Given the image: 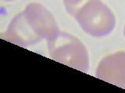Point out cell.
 <instances>
[{
	"instance_id": "cell-4",
	"label": "cell",
	"mask_w": 125,
	"mask_h": 93,
	"mask_svg": "<svg viewBox=\"0 0 125 93\" xmlns=\"http://www.w3.org/2000/svg\"><path fill=\"white\" fill-rule=\"evenodd\" d=\"M96 77L125 88V52L120 51L105 57L98 65Z\"/></svg>"
},
{
	"instance_id": "cell-2",
	"label": "cell",
	"mask_w": 125,
	"mask_h": 93,
	"mask_svg": "<svg viewBox=\"0 0 125 93\" xmlns=\"http://www.w3.org/2000/svg\"><path fill=\"white\" fill-rule=\"evenodd\" d=\"M70 15L85 33L95 37L110 33L116 24L113 12L101 0H85Z\"/></svg>"
},
{
	"instance_id": "cell-5",
	"label": "cell",
	"mask_w": 125,
	"mask_h": 93,
	"mask_svg": "<svg viewBox=\"0 0 125 93\" xmlns=\"http://www.w3.org/2000/svg\"><path fill=\"white\" fill-rule=\"evenodd\" d=\"M4 1H13V0H4Z\"/></svg>"
},
{
	"instance_id": "cell-1",
	"label": "cell",
	"mask_w": 125,
	"mask_h": 93,
	"mask_svg": "<svg viewBox=\"0 0 125 93\" xmlns=\"http://www.w3.org/2000/svg\"><path fill=\"white\" fill-rule=\"evenodd\" d=\"M60 30L50 12L39 3H31L12 19L3 39L23 47L48 40Z\"/></svg>"
},
{
	"instance_id": "cell-3",
	"label": "cell",
	"mask_w": 125,
	"mask_h": 93,
	"mask_svg": "<svg viewBox=\"0 0 125 93\" xmlns=\"http://www.w3.org/2000/svg\"><path fill=\"white\" fill-rule=\"evenodd\" d=\"M46 41L49 57L52 59L83 72L88 71V51L76 37L58 30Z\"/></svg>"
},
{
	"instance_id": "cell-6",
	"label": "cell",
	"mask_w": 125,
	"mask_h": 93,
	"mask_svg": "<svg viewBox=\"0 0 125 93\" xmlns=\"http://www.w3.org/2000/svg\"><path fill=\"white\" fill-rule=\"evenodd\" d=\"M124 36H125V26H124Z\"/></svg>"
}]
</instances>
